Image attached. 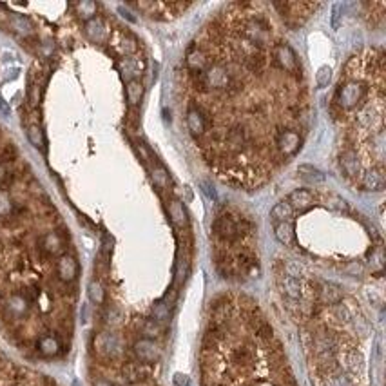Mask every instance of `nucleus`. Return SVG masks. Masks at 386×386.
<instances>
[{"label": "nucleus", "instance_id": "17", "mask_svg": "<svg viewBox=\"0 0 386 386\" xmlns=\"http://www.w3.org/2000/svg\"><path fill=\"white\" fill-rule=\"evenodd\" d=\"M10 28L13 29L15 33L22 35V37H29V35H33V24H31L26 17H22V15H11L10 17Z\"/></svg>", "mask_w": 386, "mask_h": 386}, {"label": "nucleus", "instance_id": "20", "mask_svg": "<svg viewBox=\"0 0 386 386\" xmlns=\"http://www.w3.org/2000/svg\"><path fill=\"white\" fill-rule=\"evenodd\" d=\"M319 297L324 301V303H328V305H335V303L341 301L343 294L339 290V286L332 285V283H324L319 290Z\"/></svg>", "mask_w": 386, "mask_h": 386}, {"label": "nucleus", "instance_id": "15", "mask_svg": "<svg viewBox=\"0 0 386 386\" xmlns=\"http://www.w3.org/2000/svg\"><path fill=\"white\" fill-rule=\"evenodd\" d=\"M279 288H281V292L288 299H294V301L301 299V283L297 277L286 276L285 274V276L279 279Z\"/></svg>", "mask_w": 386, "mask_h": 386}, {"label": "nucleus", "instance_id": "5", "mask_svg": "<svg viewBox=\"0 0 386 386\" xmlns=\"http://www.w3.org/2000/svg\"><path fill=\"white\" fill-rule=\"evenodd\" d=\"M301 143H303V140H301L299 133L294 131V129L281 127L274 136V147H276L279 158L294 156L301 149Z\"/></svg>", "mask_w": 386, "mask_h": 386}, {"label": "nucleus", "instance_id": "22", "mask_svg": "<svg viewBox=\"0 0 386 386\" xmlns=\"http://www.w3.org/2000/svg\"><path fill=\"white\" fill-rule=\"evenodd\" d=\"M153 181L160 191L167 189L169 183H171V176H169L167 169L163 167V165H156V167L153 169Z\"/></svg>", "mask_w": 386, "mask_h": 386}, {"label": "nucleus", "instance_id": "7", "mask_svg": "<svg viewBox=\"0 0 386 386\" xmlns=\"http://www.w3.org/2000/svg\"><path fill=\"white\" fill-rule=\"evenodd\" d=\"M209 53L203 48H200L198 44H192L185 57V67L189 73H201L205 71L209 66Z\"/></svg>", "mask_w": 386, "mask_h": 386}, {"label": "nucleus", "instance_id": "18", "mask_svg": "<svg viewBox=\"0 0 386 386\" xmlns=\"http://www.w3.org/2000/svg\"><path fill=\"white\" fill-rule=\"evenodd\" d=\"M294 216V210L288 205V201H279L274 205V209L270 210V218L274 223H281V221H290Z\"/></svg>", "mask_w": 386, "mask_h": 386}, {"label": "nucleus", "instance_id": "33", "mask_svg": "<svg viewBox=\"0 0 386 386\" xmlns=\"http://www.w3.org/2000/svg\"><path fill=\"white\" fill-rule=\"evenodd\" d=\"M28 96H29V104L33 105H37L39 104V100H40V93H39V84H31L29 86V93H28Z\"/></svg>", "mask_w": 386, "mask_h": 386}, {"label": "nucleus", "instance_id": "29", "mask_svg": "<svg viewBox=\"0 0 386 386\" xmlns=\"http://www.w3.org/2000/svg\"><path fill=\"white\" fill-rule=\"evenodd\" d=\"M330 78H332V69H330L328 66L319 67L317 73H315V84H317V87H326Z\"/></svg>", "mask_w": 386, "mask_h": 386}, {"label": "nucleus", "instance_id": "11", "mask_svg": "<svg viewBox=\"0 0 386 386\" xmlns=\"http://www.w3.org/2000/svg\"><path fill=\"white\" fill-rule=\"evenodd\" d=\"M339 165L348 178L361 176V162H359V156L353 149H344L339 156Z\"/></svg>", "mask_w": 386, "mask_h": 386}, {"label": "nucleus", "instance_id": "30", "mask_svg": "<svg viewBox=\"0 0 386 386\" xmlns=\"http://www.w3.org/2000/svg\"><path fill=\"white\" fill-rule=\"evenodd\" d=\"M120 69L124 73V77H129V80H131V77H134V75L138 73V67L134 66L133 58H125L124 62L120 64Z\"/></svg>", "mask_w": 386, "mask_h": 386}, {"label": "nucleus", "instance_id": "39", "mask_svg": "<svg viewBox=\"0 0 386 386\" xmlns=\"http://www.w3.org/2000/svg\"><path fill=\"white\" fill-rule=\"evenodd\" d=\"M6 181H8V171H6V167L0 163V185H4Z\"/></svg>", "mask_w": 386, "mask_h": 386}, {"label": "nucleus", "instance_id": "1", "mask_svg": "<svg viewBox=\"0 0 386 386\" xmlns=\"http://www.w3.org/2000/svg\"><path fill=\"white\" fill-rule=\"evenodd\" d=\"M254 232L250 219L239 216L238 212H223L218 214L212 223V234L221 243H234L238 239L248 238Z\"/></svg>", "mask_w": 386, "mask_h": 386}, {"label": "nucleus", "instance_id": "43", "mask_svg": "<svg viewBox=\"0 0 386 386\" xmlns=\"http://www.w3.org/2000/svg\"><path fill=\"white\" fill-rule=\"evenodd\" d=\"M48 386H55V384H48Z\"/></svg>", "mask_w": 386, "mask_h": 386}, {"label": "nucleus", "instance_id": "42", "mask_svg": "<svg viewBox=\"0 0 386 386\" xmlns=\"http://www.w3.org/2000/svg\"><path fill=\"white\" fill-rule=\"evenodd\" d=\"M95 386H113V384H111V382H107V381H104V379H100V381L95 382Z\"/></svg>", "mask_w": 386, "mask_h": 386}, {"label": "nucleus", "instance_id": "32", "mask_svg": "<svg viewBox=\"0 0 386 386\" xmlns=\"http://www.w3.org/2000/svg\"><path fill=\"white\" fill-rule=\"evenodd\" d=\"M341 17H343V4H334L332 6V28L334 29L339 28Z\"/></svg>", "mask_w": 386, "mask_h": 386}, {"label": "nucleus", "instance_id": "23", "mask_svg": "<svg viewBox=\"0 0 386 386\" xmlns=\"http://www.w3.org/2000/svg\"><path fill=\"white\" fill-rule=\"evenodd\" d=\"M15 212V203L6 191H0V218H10Z\"/></svg>", "mask_w": 386, "mask_h": 386}, {"label": "nucleus", "instance_id": "3", "mask_svg": "<svg viewBox=\"0 0 386 386\" xmlns=\"http://www.w3.org/2000/svg\"><path fill=\"white\" fill-rule=\"evenodd\" d=\"M366 95V87L359 80H348L337 87L335 91V104L339 105V109L350 111L355 109L359 102Z\"/></svg>", "mask_w": 386, "mask_h": 386}, {"label": "nucleus", "instance_id": "24", "mask_svg": "<svg viewBox=\"0 0 386 386\" xmlns=\"http://www.w3.org/2000/svg\"><path fill=\"white\" fill-rule=\"evenodd\" d=\"M89 299L95 303V305H102L105 299V292L104 286L100 285V281H91L89 283Z\"/></svg>", "mask_w": 386, "mask_h": 386}, {"label": "nucleus", "instance_id": "14", "mask_svg": "<svg viewBox=\"0 0 386 386\" xmlns=\"http://www.w3.org/2000/svg\"><path fill=\"white\" fill-rule=\"evenodd\" d=\"M86 35L91 42L100 44L107 37V29H105V24L100 19H91L86 22Z\"/></svg>", "mask_w": 386, "mask_h": 386}, {"label": "nucleus", "instance_id": "31", "mask_svg": "<svg viewBox=\"0 0 386 386\" xmlns=\"http://www.w3.org/2000/svg\"><path fill=\"white\" fill-rule=\"evenodd\" d=\"M326 386H352V381L348 379L343 373H337V375H330Z\"/></svg>", "mask_w": 386, "mask_h": 386}, {"label": "nucleus", "instance_id": "40", "mask_svg": "<svg viewBox=\"0 0 386 386\" xmlns=\"http://www.w3.org/2000/svg\"><path fill=\"white\" fill-rule=\"evenodd\" d=\"M118 11H120V13H122V17H124V19H127V20H129V22H136V19H134L133 15L129 13L127 10H124V8H118Z\"/></svg>", "mask_w": 386, "mask_h": 386}, {"label": "nucleus", "instance_id": "34", "mask_svg": "<svg viewBox=\"0 0 386 386\" xmlns=\"http://www.w3.org/2000/svg\"><path fill=\"white\" fill-rule=\"evenodd\" d=\"M328 205L332 207V209H337V210H346L348 209L346 201H344L343 198H339V196H330Z\"/></svg>", "mask_w": 386, "mask_h": 386}, {"label": "nucleus", "instance_id": "36", "mask_svg": "<svg viewBox=\"0 0 386 386\" xmlns=\"http://www.w3.org/2000/svg\"><path fill=\"white\" fill-rule=\"evenodd\" d=\"M143 332H145L147 335H158V334H160V326H158L154 321H147V323H145V330H143Z\"/></svg>", "mask_w": 386, "mask_h": 386}, {"label": "nucleus", "instance_id": "38", "mask_svg": "<svg viewBox=\"0 0 386 386\" xmlns=\"http://www.w3.org/2000/svg\"><path fill=\"white\" fill-rule=\"evenodd\" d=\"M19 71H20L19 67H15V69H8V71H6L8 73V75H6V80H15V78L19 77Z\"/></svg>", "mask_w": 386, "mask_h": 386}, {"label": "nucleus", "instance_id": "4", "mask_svg": "<svg viewBox=\"0 0 386 386\" xmlns=\"http://www.w3.org/2000/svg\"><path fill=\"white\" fill-rule=\"evenodd\" d=\"M272 60H274V66H276L277 69L288 73V75L294 78V82L299 84L301 80L299 62H297L296 53L292 51V48L288 44L281 42L277 44V46H274V49H272Z\"/></svg>", "mask_w": 386, "mask_h": 386}, {"label": "nucleus", "instance_id": "26", "mask_svg": "<svg viewBox=\"0 0 386 386\" xmlns=\"http://www.w3.org/2000/svg\"><path fill=\"white\" fill-rule=\"evenodd\" d=\"M28 138L31 142V145H35L37 149H44V133L37 124L28 127Z\"/></svg>", "mask_w": 386, "mask_h": 386}, {"label": "nucleus", "instance_id": "10", "mask_svg": "<svg viewBox=\"0 0 386 386\" xmlns=\"http://www.w3.org/2000/svg\"><path fill=\"white\" fill-rule=\"evenodd\" d=\"M384 169L372 167L361 174V187L362 191H382L384 189Z\"/></svg>", "mask_w": 386, "mask_h": 386}, {"label": "nucleus", "instance_id": "19", "mask_svg": "<svg viewBox=\"0 0 386 386\" xmlns=\"http://www.w3.org/2000/svg\"><path fill=\"white\" fill-rule=\"evenodd\" d=\"M125 95H127V102L131 105H138L143 98V86L142 82L133 78V80L127 82V86H125Z\"/></svg>", "mask_w": 386, "mask_h": 386}, {"label": "nucleus", "instance_id": "25", "mask_svg": "<svg viewBox=\"0 0 386 386\" xmlns=\"http://www.w3.org/2000/svg\"><path fill=\"white\" fill-rule=\"evenodd\" d=\"M77 15L80 17V19H84V20L95 19L96 4H95V2H89V0H86V2H80V4H77Z\"/></svg>", "mask_w": 386, "mask_h": 386}, {"label": "nucleus", "instance_id": "37", "mask_svg": "<svg viewBox=\"0 0 386 386\" xmlns=\"http://www.w3.org/2000/svg\"><path fill=\"white\" fill-rule=\"evenodd\" d=\"M201 187H203V189H201V191L205 192V194L209 196L210 200H212V201H216V200H218V196H216V191H214V189H212V187L209 185V183H205V181H203V183H201Z\"/></svg>", "mask_w": 386, "mask_h": 386}, {"label": "nucleus", "instance_id": "41", "mask_svg": "<svg viewBox=\"0 0 386 386\" xmlns=\"http://www.w3.org/2000/svg\"><path fill=\"white\" fill-rule=\"evenodd\" d=\"M0 111H2V113H4L6 116L10 115V107L6 105V102H4V100H0Z\"/></svg>", "mask_w": 386, "mask_h": 386}, {"label": "nucleus", "instance_id": "12", "mask_svg": "<svg viewBox=\"0 0 386 386\" xmlns=\"http://www.w3.org/2000/svg\"><path fill=\"white\" fill-rule=\"evenodd\" d=\"M134 353L143 362H154L160 357V348L153 339H140L134 343Z\"/></svg>", "mask_w": 386, "mask_h": 386}, {"label": "nucleus", "instance_id": "16", "mask_svg": "<svg viewBox=\"0 0 386 386\" xmlns=\"http://www.w3.org/2000/svg\"><path fill=\"white\" fill-rule=\"evenodd\" d=\"M274 234H276L277 241L283 245H292L294 243V238H296L294 225L290 221H281V223L274 225Z\"/></svg>", "mask_w": 386, "mask_h": 386}, {"label": "nucleus", "instance_id": "8", "mask_svg": "<svg viewBox=\"0 0 386 386\" xmlns=\"http://www.w3.org/2000/svg\"><path fill=\"white\" fill-rule=\"evenodd\" d=\"M207 127H209V124H207V118L205 115H203V111H201L198 105L189 107V111H187V129H189L192 138L196 140L201 138V136L207 133Z\"/></svg>", "mask_w": 386, "mask_h": 386}, {"label": "nucleus", "instance_id": "13", "mask_svg": "<svg viewBox=\"0 0 386 386\" xmlns=\"http://www.w3.org/2000/svg\"><path fill=\"white\" fill-rule=\"evenodd\" d=\"M288 205L292 207V210H297V212H305L306 209L312 207L314 203V196L310 191H305V189H296L294 192H290L288 196Z\"/></svg>", "mask_w": 386, "mask_h": 386}, {"label": "nucleus", "instance_id": "27", "mask_svg": "<svg viewBox=\"0 0 386 386\" xmlns=\"http://www.w3.org/2000/svg\"><path fill=\"white\" fill-rule=\"evenodd\" d=\"M297 171L301 172V176L306 178V180H312V181H323L324 180V174L319 171L317 167H312V165H306V163H303V165H299V169Z\"/></svg>", "mask_w": 386, "mask_h": 386}, {"label": "nucleus", "instance_id": "21", "mask_svg": "<svg viewBox=\"0 0 386 386\" xmlns=\"http://www.w3.org/2000/svg\"><path fill=\"white\" fill-rule=\"evenodd\" d=\"M169 216H171L172 223L176 225V227H185L187 225L185 207L181 205L180 201H171V205H169Z\"/></svg>", "mask_w": 386, "mask_h": 386}, {"label": "nucleus", "instance_id": "35", "mask_svg": "<svg viewBox=\"0 0 386 386\" xmlns=\"http://www.w3.org/2000/svg\"><path fill=\"white\" fill-rule=\"evenodd\" d=\"M174 386H191V381H189V377L185 373H174Z\"/></svg>", "mask_w": 386, "mask_h": 386}, {"label": "nucleus", "instance_id": "2", "mask_svg": "<svg viewBox=\"0 0 386 386\" xmlns=\"http://www.w3.org/2000/svg\"><path fill=\"white\" fill-rule=\"evenodd\" d=\"M241 37H245L248 42H252L257 48L265 49L272 42V29L263 17L254 15L241 22Z\"/></svg>", "mask_w": 386, "mask_h": 386}, {"label": "nucleus", "instance_id": "6", "mask_svg": "<svg viewBox=\"0 0 386 386\" xmlns=\"http://www.w3.org/2000/svg\"><path fill=\"white\" fill-rule=\"evenodd\" d=\"M55 270H57L58 281L64 285H73L78 277V263L71 254H62L60 257H57Z\"/></svg>", "mask_w": 386, "mask_h": 386}, {"label": "nucleus", "instance_id": "9", "mask_svg": "<svg viewBox=\"0 0 386 386\" xmlns=\"http://www.w3.org/2000/svg\"><path fill=\"white\" fill-rule=\"evenodd\" d=\"M40 250H42L44 256L48 257H60L62 254H66V243L64 239L60 238L58 232H46L42 238L39 239Z\"/></svg>", "mask_w": 386, "mask_h": 386}, {"label": "nucleus", "instance_id": "28", "mask_svg": "<svg viewBox=\"0 0 386 386\" xmlns=\"http://www.w3.org/2000/svg\"><path fill=\"white\" fill-rule=\"evenodd\" d=\"M153 317H154V321H167L169 319V305L165 301H158V303H154Z\"/></svg>", "mask_w": 386, "mask_h": 386}]
</instances>
